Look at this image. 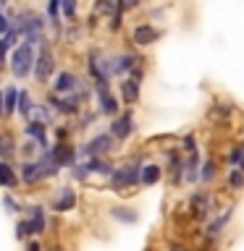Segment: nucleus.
<instances>
[{"label": "nucleus", "instance_id": "20", "mask_svg": "<svg viewBox=\"0 0 244 251\" xmlns=\"http://www.w3.org/2000/svg\"><path fill=\"white\" fill-rule=\"evenodd\" d=\"M134 66H137V58H134V55H121V58H118L116 71H131Z\"/></svg>", "mask_w": 244, "mask_h": 251}, {"label": "nucleus", "instance_id": "14", "mask_svg": "<svg viewBox=\"0 0 244 251\" xmlns=\"http://www.w3.org/2000/svg\"><path fill=\"white\" fill-rule=\"evenodd\" d=\"M97 97H100V110H102V113H105V115H113L116 110H118L116 100L110 97V94H108L105 89H100V94H97Z\"/></svg>", "mask_w": 244, "mask_h": 251}, {"label": "nucleus", "instance_id": "29", "mask_svg": "<svg viewBox=\"0 0 244 251\" xmlns=\"http://www.w3.org/2000/svg\"><path fill=\"white\" fill-rule=\"evenodd\" d=\"M29 233H31V227H29V223H19V235H21V238H27Z\"/></svg>", "mask_w": 244, "mask_h": 251}, {"label": "nucleus", "instance_id": "18", "mask_svg": "<svg viewBox=\"0 0 244 251\" xmlns=\"http://www.w3.org/2000/svg\"><path fill=\"white\" fill-rule=\"evenodd\" d=\"M27 133H29V136H34L39 144L45 147V126H42V123H34V121H31V123L27 126Z\"/></svg>", "mask_w": 244, "mask_h": 251}, {"label": "nucleus", "instance_id": "5", "mask_svg": "<svg viewBox=\"0 0 244 251\" xmlns=\"http://www.w3.org/2000/svg\"><path fill=\"white\" fill-rule=\"evenodd\" d=\"M50 71H53V55L47 50H42V55H39L37 63H34V76L39 81H45V78L50 76Z\"/></svg>", "mask_w": 244, "mask_h": 251}, {"label": "nucleus", "instance_id": "27", "mask_svg": "<svg viewBox=\"0 0 244 251\" xmlns=\"http://www.w3.org/2000/svg\"><path fill=\"white\" fill-rule=\"evenodd\" d=\"M13 39H16V29H11V31H5V34H3V47H5V50H11V47H13Z\"/></svg>", "mask_w": 244, "mask_h": 251}, {"label": "nucleus", "instance_id": "9", "mask_svg": "<svg viewBox=\"0 0 244 251\" xmlns=\"http://www.w3.org/2000/svg\"><path fill=\"white\" fill-rule=\"evenodd\" d=\"M123 97H126V102H137V97H139V71L134 74V78H126Z\"/></svg>", "mask_w": 244, "mask_h": 251}, {"label": "nucleus", "instance_id": "7", "mask_svg": "<svg viewBox=\"0 0 244 251\" xmlns=\"http://www.w3.org/2000/svg\"><path fill=\"white\" fill-rule=\"evenodd\" d=\"M39 178H47L42 165L39 162H27L24 165V180H27V183H34V180H39Z\"/></svg>", "mask_w": 244, "mask_h": 251}, {"label": "nucleus", "instance_id": "11", "mask_svg": "<svg viewBox=\"0 0 244 251\" xmlns=\"http://www.w3.org/2000/svg\"><path fill=\"white\" fill-rule=\"evenodd\" d=\"M129 133H131V118H129V115L118 118V121L113 123V136H118V139H126Z\"/></svg>", "mask_w": 244, "mask_h": 251}, {"label": "nucleus", "instance_id": "31", "mask_svg": "<svg viewBox=\"0 0 244 251\" xmlns=\"http://www.w3.org/2000/svg\"><path fill=\"white\" fill-rule=\"evenodd\" d=\"M27 249H29V251H39V246H37V243H29Z\"/></svg>", "mask_w": 244, "mask_h": 251}, {"label": "nucleus", "instance_id": "23", "mask_svg": "<svg viewBox=\"0 0 244 251\" xmlns=\"http://www.w3.org/2000/svg\"><path fill=\"white\" fill-rule=\"evenodd\" d=\"M213 176H215V162L210 160V162H205V165H202V180H210Z\"/></svg>", "mask_w": 244, "mask_h": 251}, {"label": "nucleus", "instance_id": "10", "mask_svg": "<svg viewBox=\"0 0 244 251\" xmlns=\"http://www.w3.org/2000/svg\"><path fill=\"white\" fill-rule=\"evenodd\" d=\"M74 204H76V196L71 188H63V194L58 196V201H55V209L58 212H66V209H74Z\"/></svg>", "mask_w": 244, "mask_h": 251}, {"label": "nucleus", "instance_id": "4", "mask_svg": "<svg viewBox=\"0 0 244 251\" xmlns=\"http://www.w3.org/2000/svg\"><path fill=\"white\" fill-rule=\"evenodd\" d=\"M108 149H113V136L100 133L97 139H92L90 144L84 147V154H102V152H108Z\"/></svg>", "mask_w": 244, "mask_h": 251}, {"label": "nucleus", "instance_id": "22", "mask_svg": "<svg viewBox=\"0 0 244 251\" xmlns=\"http://www.w3.org/2000/svg\"><path fill=\"white\" fill-rule=\"evenodd\" d=\"M228 183H231L234 188H242L244 186V173L242 170H234L231 176H228Z\"/></svg>", "mask_w": 244, "mask_h": 251}, {"label": "nucleus", "instance_id": "12", "mask_svg": "<svg viewBox=\"0 0 244 251\" xmlns=\"http://www.w3.org/2000/svg\"><path fill=\"white\" fill-rule=\"evenodd\" d=\"M29 227H31V233H42V227H45V215H42V209L39 207H31L29 209Z\"/></svg>", "mask_w": 244, "mask_h": 251}, {"label": "nucleus", "instance_id": "24", "mask_svg": "<svg viewBox=\"0 0 244 251\" xmlns=\"http://www.w3.org/2000/svg\"><path fill=\"white\" fill-rule=\"evenodd\" d=\"M113 215L118 217V220H129V223H137V212H121V209H113Z\"/></svg>", "mask_w": 244, "mask_h": 251}, {"label": "nucleus", "instance_id": "8", "mask_svg": "<svg viewBox=\"0 0 244 251\" xmlns=\"http://www.w3.org/2000/svg\"><path fill=\"white\" fill-rule=\"evenodd\" d=\"M76 89V78L71 76V74H58V78H55V92L58 94H68V92H74Z\"/></svg>", "mask_w": 244, "mask_h": 251}, {"label": "nucleus", "instance_id": "16", "mask_svg": "<svg viewBox=\"0 0 244 251\" xmlns=\"http://www.w3.org/2000/svg\"><path fill=\"white\" fill-rule=\"evenodd\" d=\"M53 157H55V162L58 165H68L71 160H74V152H71V147H55L53 149Z\"/></svg>", "mask_w": 244, "mask_h": 251}, {"label": "nucleus", "instance_id": "30", "mask_svg": "<svg viewBox=\"0 0 244 251\" xmlns=\"http://www.w3.org/2000/svg\"><path fill=\"white\" fill-rule=\"evenodd\" d=\"M47 11H50V16L55 19V16H58V3H50V5H47Z\"/></svg>", "mask_w": 244, "mask_h": 251}, {"label": "nucleus", "instance_id": "32", "mask_svg": "<svg viewBox=\"0 0 244 251\" xmlns=\"http://www.w3.org/2000/svg\"><path fill=\"white\" fill-rule=\"evenodd\" d=\"M176 251H181V249H176Z\"/></svg>", "mask_w": 244, "mask_h": 251}, {"label": "nucleus", "instance_id": "15", "mask_svg": "<svg viewBox=\"0 0 244 251\" xmlns=\"http://www.w3.org/2000/svg\"><path fill=\"white\" fill-rule=\"evenodd\" d=\"M87 170H94V173H105V176H113V165H108L105 160H100V157H92L90 162H87Z\"/></svg>", "mask_w": 244, "mask_h": 251}, {"label": "nucleus", "instance_id": "21", "mask_svg": "<svg viewBox=\"0 0 244 251\" xmlns=\"http://www.w3.org/2000/svg\"><path fill=\"white\" fill-rule=\"evenodd\" d=\"M19 110H21L24 115L31 113V102H29V94L27 92H21V97H19Z\"/></svg>", "mask_w": 244, "mask_h": 251}, {"label": "nucleus", "instance_id": "2", "mask_svg": "<svg viewBox=\"0 0 244 251\" xmlns=\"http://www.w3.org/2000/svg\"><path fill=\"white\" fill-rule=\"evenodd\" d=\"M31 63H34V55H31V45H21L19 50H13L11 55V71L16 78H24L29 74Z\"/></svg>", "mask_w": 244, "mask_h": 251}, {"label": "nucleus", "instance_id": "19", "mask_svg": "<svg viewBox=\"0 0 244 251\" xmlns=\"http://www.w3.org/2000/svg\"><path fill=\"white\" fill-rule=\"evenodd\" d=\"M0 170H3V183H5V188H13V186H16V176H13L11 165L3 162V165H0Z\"/></svg>", "mask_w": 244, "mask_h": 251}, {"label": "nucleus", "instance_id": "3", "mask_svg": "<svg viewBox=\"0 0 244 251\" xmlns=\"http://www.w3.org/2000/svg\"><path fill=\"white\" fill-rule=\"evenodd\" d=\"M131 183H137V168L123 165V168H118L113 173V188H123V186H131Z\"/></svg>", "mask_w": 244, "mask_h": 251}, {"label": "nucleus", "instance_id": "1", "mask_svg": "<svg viewBox=\"0 0 244 251\" xmlns=\"http://www.w3.org/2000/svg\"><path fill=\"white\" fill-rule=\"evenodd\" d=\"M21 24H19V31L24 37H27V45H37L42 42V29H45V21L39 19L37 13H21Z\"/></svg>", "mask_w": 244, "mask_h": 251}, {"label": "nucleus", "instance_id": "6", "mask_svg": "<svg viewBox=\"0 0 244 251\" xmlns=\"http://www.w3.org/2000/svg\"><path fill=\"white\" fill-rule=\"evenodd\" d=\"M157 37H160V31L152 29V26H147V24H142V26L134 29V42H137V45H152Z\"/></svg>", "mask_w": 244, "mask_h": 251}, {"label": "nucleus", "instance_id": "25", "mask_svg": "<svg viewBox=\"0 0 244 251\" xmlns=\"http://www.w3.org/2000/svg\"><path fill=\"white\" fill-rule=\"evenodd\" d=\"M228 217H231V209H228V212H226V215H223V217H218V220H215V223H213V225H210V233H218V230H220V227H223V225H226V220H228Z\"/></svg>", "mask_w": 244, "mask_h": 251}, {"label": "nucleus", "instance_id": "26", "mask_svg": "<svg viewBox=\"0 0 244 251\" xmlns=\"http://www.w3.org/2000/svg\"><path fill=\"white\" fill-rule=\"evenodd\" d=\"M11 154H13V139L5 133L3 136V157H11Z\"/></svg>", "mask_w": 244, "mask_h": 251}, {"label": "nucleus", "instance_id": "28", "mask_svg": "<svg viewBox=\"0 0 244 251\" xmlns=\"http://www.w3.org/2000/svg\"><path fill=\"white\" fill-rule=\"evenodd\" d=\"M61 8H63V13H66V16H74L76 13V5L68 3V0H66V3H61Z\"/></svg>", "mask_w": 244, "mask_h": 251}, {"label": "nucleus", "instance_id": "13", "mask_svg": "<svg viewBox=\"0 0 244 251\" xmlns=\"http://www.w3.org/2000/svg\"><path fill=\"white\" fill-rule=\"evenodd\" d=\"M157 180H160V168H157V165H145V168H142V183L152 186Z\"/></svg>", "mask_w": 244, "mask_h": 251}, {"label": "nucleus", "instance_id": "17", "mask_svg": "<svg viewBox=\"0 0 244 251\" xmlns=\"http://www.w3.org/2000/svg\"><path fill=\"white\" fill-rule=\"evenodd\" d=\"M19 97H21V94L16 92L13 86H8V89H5V115H11L13 110L19 107Z\"/></svg>", "mask_w": 244, "mask_h": 251}]
</instances>
